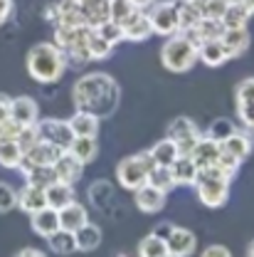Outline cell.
Here are the masks:
<instances>
[{
	"label": "cell",
	"mask_w": 254,
	"mask_h": 257,
	"mask_svg": "<svg viewBox=\"0 0 254 257\" xmlns=\"http://www.w3.org/2000/svg\"><path fill=\"white\" fill-rule=\"evenodd\" d=\"M170 171H173L175 186H195V178H197V171H200V168L195 166V161H192L190 156L180 154L178 159L173 161Z\"/></svg>",
	"instance_id": "27"
},
{
	"label": "cell",
	"mask_w": 254,
	"mask_h": 257,
	"mask_svg": "<svg viewBox=\"0 0 254 257\" xmlns=\"http://www.w3.org/2000/svg\"><path fill=\"white\" fill-rule=\"evenodd\" d=\"M190 3H195V5H200V3H202V0H190Z\"/></svg>",
	"instance_id": "56"
},
{
	"label": "cell",
	"mask_w": 254,
	"mask_h": 257,
	"mask_svg": "<svg viewBox=\"0 0 254 257\" xmlns=\"http://www.w3.org/2000/svg\"><path fill=\"white\" fill-rule=\"evenodd\" d=\"M136 252H138V257H170L168 255V245H165V240L158 237L156 232H151V235L141 237V242H138Z\"/></svg>",
	"instance_id": "33"
},
{
	"label": "cell",
	"mask_w": 254,
	"mask_h": 257,
	"mask_svg": "<svg viewBox=\"0 0 254 257\" xmlns=\"http://www.w3.org/2000/svg\"><path fill=\"white\" fill-rule=\"evenodd\" d=\"M165 245H168V255L170 257H190L197 250V237L188 227L173 225L170 235L165 237Z\"/></svg>",
	"instance_id": "9"
},
{
	"label": "cell",
	"mask_w": 254,
	"mask_h": 257,
	"mask_svg": "<svg viewBox=\"0 0 254 257\" xmlns=\"http://www.w3.org/2000/svg\"><path fill=\"white\" fill-rule=\"evenodd\" d=\"M227 3H229V5H232V3H242V0H227Z\"/></svg>",
	"instance_id": "54"
},
{
	"label": "cell",
	"mask_w": 254,
	"mask_h": 257,
	"mask_svg": "<svg viewBox=\"0 0 254 257\" xmlns=\"http://www.w3.org/2000/svg\"><path fill=\"white\" fill-rule=\"evenodd\" d=\"M220 154H222V146H220V141H215V139H210V136H200V141L192 146V151L188 154L192 161H195V166L197 168H207V166H215L217 159H220Z\"/></svg>",
	"instance_id": "13"
},
{
	"label": "cell",
	"mask_w": 254,
	"mask_h": 257,
	"mask_svg": "<svg viewBox=\"0 0 254 257\" xmlns=\"http://www.w3.org/2000/svg\"><path fill=\"white\" fill-rule=\"evenodd\" d=\"M13 8H15V3L13 0H0V28L10 20V15H13Z\"/></svg>",
	"instance_id": "48"
},
{
	"label": "cell",
	"mask_w": 254,
	"mask_h": 257,
	"mask_svg": "<svg viewBox=\"0 0 254 257\" xmlns=\"http://www.w3.org/2000/svg\"><path fill=\"white\" fill-rule=\"evenodd\" d=\"M35 128L40 134V141H47V144H52V146H57L62 151L69 149V144L74 139L72 128H69V124L64 119H40L35 124Z\"/></svg>",
	"instance_id": "8"
},
{
	"label": "cell",
	"mask_w": 254,
	"mask_h": 257,
	"mask_svg": "<svg viewBox=\"0 0 254 257\" xmlns=\"http://www.w3.org/2000/svg\"><path fill=\"white\" fill-rule=\"evenodd\" d=\"M234 101H254V77L242 79L234 87Z\"/></svg>",
	"instance_id": "44"
},
{
	"label": "cell",
	"mask_w": 254,
	"mask_h": 257,
	"mask_svg": "<svg viewBox=\"0 0 254 257\" xmlns=\"http://www.w3.org/2000/svg\"><path fill=\"white\" fill-rule=\"evenodd\" d=\"M72 99H74L77 109L92 111V114H96L101 119V116H109L119 106V84L106 72L84 74V77H79L74 82Z\"/></svg>",
	"instance_id": "1"
},
{
	"label": "cell",
	"mask_w": 254,
	"mask_h": 257,
	"mask_svg": "<svg viewBox=\"0 0 254 257\" xmlns=\"http://www.w3.org/2000/svg\"><path fill=\"white\" fill-rule=\"evenodd\" d=\"M10 104H13L10 96L0 94V126H3L5 121H10Z\"/></svg>",
	"instance_id": "47"
},
{
	"label": "cell",
	"mask_w": 254,
	"mask_h": 257,
	"mask_svg": "<svg viewBox=\"0 0 254 257\" xmlns=\"http://www.w3.org/2000/svg\"><path fill=\"white\" fill-rule=\"evenodd\" d=\"M67 151L79 161V163L87 166V163H94L96 156H99V141H96V139H89V136H74Z\"/></svg>",
	"instance_id": "25"
},
{
	"label": "cell",
	"mask_w": 254,
	"mask_h": 257,
	"mask_svg": "<svg viewBox=\"0 0 254 257\" xmlns=\"http://www.w3.org/2000/svg\"><path fill=\"white\" fill-rule=\"evenodd\" d=\"M55 176H57V181H62V183H77L79 178H82V173H84V163H79V161L74 159L69 151H62L60 154V159L55 161Z\"/></svg>",
	"instance_id": "20"
},
{
	"label": "cell",
	"mask_w": 254,
	"mask_h": 257,
	"mask_svg": "<svg viewBox=\"0 0 254 257\" xmlns=\"http://www.w3.org/2000/svg\"><path fill=\"white\" fill-rule=\"evenodd\" d=\"M74 240H77V250L79 252H94L96 247L101 245L104 235H101V227L99 225L87 223L74 232Z\"/></svg>",
	"instance_id": "29"
},
{
	"label": "cell",
	"mask_w": 254,
	"mask_h": 257,
	"mask_svg": "<svg viewBox=\"0 0 254 257\" xmlns=\"http://www.w3.org/2000/svg\"><path fill=\"white\" fill-rule=\"evenodd\" d=\"M229 186H232V176H227L217 166H207V168L197 171L195 193H197V198L205 208H212V210L222 208L229 200Z\"/></svg>",
	"instance_id": "3"
},
{
	"label": "cell",
	"mask_w": 254,
	"mask_h": 257,
	"mask_svg": "<svg viewBox=\"0 0 254 257\" xmlns=\"http://www.w3.org/2000/svg\"><path fill=\"white\" fill-rule=\"evenodd\" d=\"M45 198H47V205L55 208V210L69 205L72 200H77L74 186H72V183H62V181H55L52 186H47V188H45Z\"/></svg>",
	"instance_id": "26"
},
{
	"label": "cell",
	"mask_w": 254,
	"mask_h": 257,
	"mask_svg": "<svg viewBox=\"0 0 254 257\" xmlns=\"http://www.w3.org/2000/svg\"><path fill=\"white\" fill-rule=\"evenodd\" d=\"M133 3V8H138V10H148L153 3H158V0H131Z\"/></svg>",
	"instance_id": "51"
},
{
	"label": "cell",
	"mask_w": 254,
	"mask_h": 257,
	"mask_svg": "<svg viewBox=\"0 0 254 257\" xmlns=\"http://www.w3.org/2000/svg\"><path fill=\"white\" fill-rule=\"evenodd\" d=\"M227 5H229L227 0H202L197 8H200V15L202 18H217L220 20L224 15V10H227Z\"/></svg>",
	"instance_id": "41"
},
{
	"label": "cell",
	"mask_w": 254,
	"mask_h": 257,
	"mask_svg": "<svg viewBox=\"0 0 254 257\" xmlns=\"http://www.w3.org/2000/svg\"><path fill=\"white\" fill-rule=\"evenodd\" d=\"M60 213V227L69 230V232H77L82 225L89 223V210L79 203V200H72L69 205H64L57 210Z\"/></svg>",
	"instance_id": "19"
},
{
	"label": "cell",
	"mask_w": 254,
	"mask_h": 257,
	"mask_svg": "<svg viewBox=\"0 0 254 257\" xmlns=\"http://www.w3.org/2000/svg\"><path fill=\"white\" fill-rule=\"evenodd\" d=\"M247 257H254V240L249 242V247H247Z\"/></svg>",
	"instance_id": "52"
},
{
	"label": "cell",
	"mask_w": 254,
	"mask_h": 257,
	"mask_svg": "<svg viewBox=\"0 0 254 257\" xmlns=\"http://www.w3.org/2000/svg\"><path fill=\"white\" fill-rule=\"evenodd\" d=\"M252 134H254V128H252Z\"/></svg>",
	"instance_id": "58"
},
{
	"label": "cell",
	"mask_w": 254,
	"mask_h": 257,
	"mask_svg": "<svg viewBox=\"0 0 254 257\" xmlns=\"http://www.w3.org/2000/svg\"><path fill=\"white\" fill-rule=\"evenodd\" d=\"M67 52L62 47H57L55 42H37L35 47H30L28 52V74L40 84H55L60 82L67 72Z\"/></svg>",
	"instance_id": "2"
},
{
	"label": "cell",
	"mask_w": 254,
	"mask_h": 257,
	"mask_svg": "<svg viewBox=\"0 0 254 257\" xmlns=\"http://www.w3.org/2000/svg\"><path fill=\"white\" fill-rule=\"evenodd\" d=\"M232 131H234L232 121H227V119H217V121H212V126L207 128V134H205V136H210V139H215V141H224Z\"/></svg>",
	"instance_id": "42"
},
{
	"label": "cell",
	"mask_w": 254,
	"mask_h": 257,
	"mask_svg": "<svg viewBox=\"0 0 254 257\" xmlns=\"http://www.w3.org/2000/svg\"><path fill=\"white\" fill-rule=\"evenodd\" d=\"M23 159L25 154L18 146V141H0V166L3 168H20Z\"/></svg>",
	"instance_id": "34"
},
{
	"label": "cell",
	"mask_w": 254,
	"mask_h": 257,
	"mask_svg": "<svg viewBox=\"0 0 254 257\" xmlns=\"http://www.w3.org/2000/svg\"><path fill=\"white\" fill-rule=\"evenodd\" d=\"M220 40H222V45L227 47V52H229V60H232V57H242V55L249 50V45H252V35H249L247 28L224 30Z\"/></svg>",
	"instance_id": "23"
},
{
	"label": "cell",
	"mask_w": 254,
	"mask_h": 257,
	"mask_svg": "<svg viewBox=\"0 0 254 257\" xmlns=\"http://www.w3.org/2000/svg\"><path fill=\"white\" fill-rule=\"evenodd\" d=\"M200 257H232V252H229L224 245H210V247L202 250V255Z\"/></svg>",
	"instance_id": "46"
},
{
	"label": "cell",
	"mask_w": 254,
	"mask_h": 257,
	"mask_svg": "<svg viewBox=\"0 0 254 257\" xmlns=\"http://www.w3.org/2000/svg\"><path fill=\"white\" fill-rule=\"evenodd\" d=\"M67 124L72 128V134L74 136H89V139H96V134H99V128H101V119L92 114V111H82V109H77V114H72L69 119H67Z\"/></svg>",
	"instance_id": "21"
},
{
	"label": "cell",
	"mask_w": 254,
	"mask_h": 257,
	"mask_svg": "<svg viewBox=\"0 0 254 257\" xmlns=\"http://www.w3.org/2000/svg\"><path fill=\"white\" fill-rule=\"evenodd\" d=\"M148 154H151V159H153L156 166H173V161L180 156V151H178L175 141H170L168 136H165V139H160L158 144H153V149H151Z\"/></svg>",
	"instance_id": "31"
},
{
	"label": "cell",
	"mask_w": 254,
	"mask_h": 257,
	"mask_svg": "<svg viewBox=\"0 0 254 257\" xmlns=\"http://www.w3.org/2000/svg\"><path fill=\"white\" fill-rule=\"evenodd\" d=\"M133 10H138V8H133L131 0H109V15H111V23H119V25H121Z\"/></svg>",
	"instance_id": "38"
},
{
	"label": "cell",
	"mask_w": 254,
	"mask_h": 257,
	"mask_svg": "<svg viewBox=\"0 0 254 257\" xmlns=\"http://www.w3.org/2000/svg\"><path fill=\"white\" fill-rule=\"evenodd\" d=\"M10 121L18 126H35L40 121V106L32 96H15L10 104Z\"/></svg>",
	"instance_id": "12"
},
{
	"label": "cell",
	"mask_w": 254,
	"mask_h": 257,
	"mask_svg": "<svg viewBox=\"0 0 254 257\" xmlns=\"http://www.w3.org/2000/svg\"><path fill=\"white\" fill-rule=\"evenodd\" d=\"M242 3H244V5H247V8L254 13V0H242Z\"/></svg>",
	"instance_id": "53"
},
{
	"label": "cell",
	"mask_w": 254,
	"mask_h": 257,
	"mask_svg": "<svg viewBox=\"0 0 254 257\" xmlns=\"http://www.w3.org/2000/svg\"><path fill=\"white\" fill-rule=\"evenodd\" d=\"M222 32H224L222 20H217V18H200L190 30L183 32V35H185L190 42L200 45V42H205V40H217V37H222Z\"/></svg>",
	"instance_id": "16"
},
{
	"label": "cell",
	"mask_w": 254,
	"mask_h": 257,
	"mask_svg": "<svg viewBox=\"0 0 254 257\" xmlns=\"http://www.w3.org/2000/svg\"><path fill=\"white\" fill-rule=\"evenodd\" d=\"M15 208H18V191L10 183L0 181V215L3 213H10Z\"/></svg>",
	"instance_id": "39"
},
{
	"label": "cell",
	"mask_w": 254,
	"mask_h": 257,
	"mask_svg": "<svg viewBox=\"0 0 254 257\" xmlns=\"http://www.w3.org/2000/svg\"><path fill=\"white\" fill-rule=\"evenodd\" d=\"M47 245H50V250H52L55 255H74V252H79V250H77L74 232L62 230V227H60L55 235H50V237H47Z\"/></svg>",
	"instance_id": "32"
},
{
	"label": "cell",
	"mask_w": 254,
	"mask_h": 257,
	"mask_svg": "<svg viewBox=\"0 0 254 257\" xmlns=\"http://www.w3.org/2000/svg\"><path fill=\"white\" fill-rule=\"evenodd\" d=\"M15 257H47V255H45L42 250H37V247H23Z\"/></svg>",
	"instance_id": "49"
},
{
	"label": "cell",
	"mask_w": 254,
	"mask_h": 257,
	"mask_svg": "<svg viewBox=\"0 0 254 257\" xmlns=\"http://www.w3.org/2000/svg\"><path fill=\"white\" fill-rule=\"evenodd\" d=\"M20 173L25 176V183L37 186V188H42V191L57 181L52 166H20Z\"/></svg>",
	"instance_id": "28"
},
{
	"label": "cell",
	"mask_w": 254,
	"mask_h": 257,
	"mask_svg": "<svg viewBox=\"0 0 254 257\" xmlns=\"http://www.w3.org/2000/svg\"><path fill=\"white\" fill-rule=\"evenodd\" d=\"M30 227L35 235H40V237L47 240L50 235H55L60 230V213L47 205V208H42V210H37V213L30 215Z\"/></svg>",
	"instance_id": "17"
},
{
	"label": "cell",
	"mask_w": 254,
	"mask_h": 257,
	"mask_svg": "<svg viewBox=\"0 0 254 257\" xmlns=\"http://www.w3.org/2000/svg\"><path fill=\"white\" fill-rule=\"evenodd\" d=\"M121 32H124V40H128V42H146L153 35L148 13L146 10H133L121 23Z\"/></svg>",
	"instance_id": "11"
},
{
	"label": "cell",
	"mask_w": 254,
	"mask_h": 257,
	"mask_svg": "<svg viewBox=\"0 0 254 257\" xmlns=\"http://www.w3.org/2000/svg\"><path fill=\"white\" fill-rule=\"evenodd\" d=\"M153 166L156 163H153L148 151L126 156V159L119 161V166H116V181H119L121 188L133 193L136 188H141L143 183H148V173H151Z\"/></svg>",
	"instance_id": "5"
},
{
	"label": "cell",
	"mask_w": 254,
	"mask_h": 257,
	"mask_svg": "<svg viewBox=\"0 0 254 257\" xmlns=\"http://www.w3.org/2000/svg\"><path fill=\"white\" fill-rule=\"evenodd\" d=\"M60 154H62V149H57V146H52L47 141H37L32 149L25 151L23 166H55V161L60 159Z\"/></svg>",
	"instance_id": "18"
},
{
	"label": "cell",
	"mask_w": 254,
	"mask_h": 257,
	"mask_svg": "<svg viewBox=\"0 0 254 257\" xmlns=\"http://www.w3.org/2000/svg\"><path fill=\"white\" fill-rule=\"evenodd\" d=\"M229 60V52L222 45V40H205L197 45V62H202L205 67H222L224 62Z\"/></svg>",
	"instance_id": "15"
},
{
	"label": "cell",
	"mask_w": 254,
	"mask_h": 257,
	"mask_svg": "<svg viewBox=\"0 0 254 257\" xmlns=\"http://www.w3.org/2000/svg\"><path fill=\"white\" fill-rule=\"evenodd\" d=\"M160 62L173 74L190 72L197 64V45L190 42L183 32H178L173 37H165V42L160 47Z\"/></svg>",
	"instance_id": "4"
},
{
	"label": "cell",
	"mask_w": 254,
	"mask_h": 257,
	"mask_svg": "<svg viewBox=\"0 0 254 257\" xmlns=\"http://www.w3.org/2000/svg\"><path fill=\"white\" fill-rule=\"evenodd\" d=\"M165 200H168V193L153 188L151 183H143L141 188L133 191V203H136V208H138L141 213H146V215H156V213H160V210L165 208Z\"/></svg>",
	"instance_id": "10"
},
{
	"label": "cell",
	"mask_w": 254,
	"mask_h": 257,
	"mask_svg": "<svg viewBox=\"0 0 254 257\" xmlns=\"http://www.w3.org/2000/svg\"><path fill=\"white\" fill-rule=\"evenodd\" d=\"M200 128H197V124L192 121V119H188V116H178V119H173L170 124H168V139L170 141H175V146H178V151L180 154H190L192 146L200 141Z\"/></svg>",
	"instance_id": "7"
},
{
	"label": "cell",
	"mask_w": 254,
	"mask_h": 257,
	"mask_svg": "<svg viewBox=\"0 0 254 257\" xmlns=\"http://www.w3.org/2000/svg\"><path fill=\"white\" fill-rule=\"evenodd\" d=\"M37 141H40V134H37V128L35 126H25L23 131H20V136H18V146L23 149V154H25L28 149H32Z\"/></svg>",
	"instance_id": "45"
},
{
	"label": "cell",
	"mask_w": 254,
	"mask_h": 257,
	"mask_svg": "<svg viewBox=\"0 0 254 257\" xmlns=\"http://www.w3.org/2000/svg\"><path fill=\"white\" fill-rule=\"evenodd\" d=\"M116 257H126V255H116Z\"/></svg>",
	"instance_id": "57"
},
{
	"label": "cell",
	"mask_w": 254,
	"mask_h": 257,
	"mask_svg": "<svg viewBox=\"0 0 254 257\" xmlns=\"http://www.w3.org/2000/svg\"><path fill=\"white\" fill-rule=\"evenodd\" d=\"M69 3H77V5H79V3H84V0H69Z\"/></svg>",
	"instance_id": "55"
},
{
	"label": "cell",
	"mask_w": 254,
	"mask_h": 257,
	"mask_svg": "<svg viewBox=\"0 0 254 257\" xmlns=\"http://www.w3.org/2000/svg\"><path fill=\"white\" fill-rule=\"evenodd\" d=\"M237 116L247 131L254 128V101H237Z\"/></svg>",
	"instance_id": "43"
},
{
	"label": "cell",
	"mask_w": 254,
	"mask_h": 257,
	"mask_svg": "<svg viewBox=\"0 0 254 257\" xmlns=\"http://www.w3.org/2000/svg\"><path fill=\"white\" fill-rule=\"evenodd\" d=\"M94 30L99 32L106 42H111L114 47H116L119 42H124V32H121V25H119V23H111V20H109V23L99 25V28H94Z\"/></svg>",
	"instance_id": "40"
},
{
	"label": "cell",
	"mask_w": 254,
	"mask_h": 257,
	"mask_svg": "<svg viewBox=\"0 0 254 257\" xmlns=\"http://www.w3.org/2000/svg\"><path fill=\"white\" fill-rule=\"evenodd\" d=\"M87 47H89V55H92V60H106L111 52H114V45L111 42H106L99 32L92 28L89 30V37H87Z\"/></svg>",
	"instance_id": "37"
},
{
	"label": "cell",
	"mask_w": 254,
	"mask_h": 257,
	"mask_svg": "<svg viewBox=\"0 0 254 257\" xmlns=\"http://www.w3.org/2000/svg\"><path fill=\"white\" fill-rule=\"evenodd\" d=\"M175 5H178V18H180V32H188L202 18L200 8L195 3H190V0H175Z\"/></svg>",
	"instance_id": "36"
},
{
	"label": "cell",
	"mask_w": 254,
	"mask_h": 257,
	"mask_svg": "<svg viewBox=\"0 0 254 257\" xmlns=\"http://www.w3.org/2000/svg\"><path fill=\"white\" fill-rule=\"evenodd\" d=\"M18 208L23 210V213H37V210H42V208H47V198H45V191L42 188H37V186H30V183H25L20 191H18Z\"/></svg>",
	"instance_id": "24"
},
{
	"label": "cell",
	"mask_w": 254,
	"mask_h": 257,
	"mask_svg": "<svg viewBox=\"0 0 254 257\" xmlns=\"http://www.w3.org/2000/svg\"><path fill=\"white\" fill-rule=\"evenodd\" d=\"M252 15L254 13L244 3H232V5H227V10H224V15L220 20H222L224 30H232V28H247Z\"/></svg>",
	"instance_id": "30"
},
{
	"label": "cell",
	"mask_w": 254,
	"mask_h": 257,
	"mask_svg": "<svg viewBox=\"0 0 254 257\" xmlns=\"http://www.w3.org/2000/svg\"><path fill=\"white\" fill-rule=\"evenodd\" d=\"M220 146H222L224 154H229V156H234L237 161H244L249 159V154H252L254 149V139L247 134V131H242V128H234L224 141H220Z\"/></svg>",
	"instance_id": "14"
},
{
	"label": "cell",
	"mask_w": 254,
	"mask_h": 257,
	"mask_svg": "<svg viewBox=\"0 0 254 257\" xmlns=\"http://www.w3.org/2000/svg\"><path fill=\"white\" fill-rule=\"evenodd\" d=\"M77 8H79L87 28H99V25H104V23L111 20V15H109V0H84Z\"/></svg>",
	"instance_id": "22"
},
{
	"label": "cell",
	"mask_w": 254,
	"mask_h": 257,
	"mask_svg": "<svg viewBox=\"0 0 254 257\" xmlns=\"http://www.w3.org/2000/svg\"><path fill=\"white\" fill-rule=\"evenodd\" d=\"M146 13H148L153 35L173 37V35L180 32V18H178V5H175V0H158V3H153Z\"/></svg>",
	"instance_id": "6"
},
{
	"label": "cell",
	"mask_w": 254,
	"mask_h": 257,
	"mask_svg": "<svg viewBox=\"0 0 254 257\" xmlns=\"http://www.w3.org/2000/svg\"><path fill=\"white\" fill-rule=\"evenodd\" d=\"M170 230H173V225H170V223H160L158 227H156V230H153V232H156V235H158V237H163V240H165V237H168V235H170Z\"/></svg>",
	"instance_id": "50"
},
{
	"label": "cell",
	"mask_w": 254,
	"mask_h": 257,
	"mask_svg": "<svg viewBox=\"0 0 254 257\" xmlns=\"http://www.w3.org/2000/svg\"><path fill=\"white\" fill-rule=\"evenodd\" d=\"M148 183L163 193H170L175 188V178H173L170 166H153L151 173H148Z\"/></svg>",
	"instance_id": "35"
}]
</instances>
